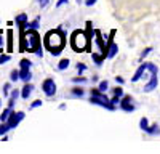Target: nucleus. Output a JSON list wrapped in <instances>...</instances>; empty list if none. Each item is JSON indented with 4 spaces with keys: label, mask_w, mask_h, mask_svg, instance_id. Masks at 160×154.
Masks as SVG:
<instances>
[{
    "label": "nucleus",
    "mask_w": 160,
    "mask_h": 154,
    "mask_svg": "<svg viewBox=\"0 0 160 154\" xmlns=\"http://www.w3.org/2000/svg\"><path fill=\"white\" fill-rule=\"evenodd\" d=\"M15 103H16V100H11V98H8V106H10V108H15Z\"/></svg>",
    "instance_id": "41"
},
{
    "label": "nucleus",
    "mask_w": 160,
    "mask_h": 154,
    "mask_svg": "<svg viewBox=\"0 0 160 154\" xmlns=\"http://www.w3.org/2000/svg\"><path fill=\"white\" fill-rule=\"evenodd\" d=\"M64 44H66V34L62 32L61 28L47 32V35H45V48L50 50V53L53 56L61 55V51L64 48Z\"/></svg>",
    "instance_id": "1"
},
{
    "label": "nucleus",
    "mask_w": 160,
    "mask_h": 154,
    "mask_svg": "<svg viewBox=\"0 0 160 154\" xmlns=\"http://www.w3.org/2000/svg\"><path fill=\"white\" fill-rule=\"evenodd\" d=\"M24 117H26V114H24L22 111H13V112L10 114V117H8L7 124L10 125V128H16V127L19 125V122H21Z\"/></svg>",
    "instance_id": "5"
},
{
    "label": "nucleus",
    "mask_w": 160,
    "mask_h": 154,
    "mask_svg": "<svg viewBox=\"0 0 160 154\" xmlns=\"http://www.w3.org/2000/svg\"><path fill=\"white\" fill-rule=\"evenodd\" d=\"M91 105H96V106H101V108H106L108 111H115L117 109V105H114V103H111V101H108V100H102V98H98V96H90V100H88Z\"/></svg>",
    "instance_id": "3"
},
{
    "label": "nucleus",
    "mask_w": 160,
    "mask_h": 154,
    "mask_svg": "<svg viewBox=\"0 0 160 154\" xmlns=\"http://www.w3.org/2000/svg\"><path fill=\"white\" fill-rule=\"evenodd\" d=\"M19 80V69H13L10 72V82H18Z\"/></svg>",
    "instance_id": "23"
},
{
    "label": "nucleus",
    "mask_w": 160,
    "mask_h": 154,
    "mask_svg": "<svg viewBox=\"0 0 160 154\" xmlns=\"http://www.w3.org/2000/svg\"><path fill=\"white\" fill-rule=\"evenodd\" d=\"M10 130H11V128H10V125H8L7 122H2V124H0V136L7 135Z\"/></svg>",
    "instance_id": "22"
},
{
    "label": "nucleus",
    "mask_w": 160,
    "mask_h": 154,
    "mask_svg": "<svg viewBox=\"0 0 160 154\" xmlns=\"http://www.w3.org/2000/svg\"><path fill=\"white\" fill-rule=\"evenodd\" d=\"M32 92H34V85L31 82H26L24 87L21 88V98L22 100H29V96L32 95Z\"/></svg>",
    "instance_id": "8"
},
{
    "label": "nucleus",
    "mask_w": 160,
    "mask_h": 154,
    "mask_svg": "<svg viewBox=\"0 0 160 154\" xmlns=\"http://www.w3.org/2000/svg\"><path fill=\"white\" fill-rule=\"evenodd\" d=\"M2 90H3V95H5V96H10V90H11V84H10V82H8V84H5Z\"/></svg>",
    "instance_id": "30"
},
{
    "label": "nucleus",
    "mask_w": 160,
    "mask_h": 154,
    "mask_svg": "<svg viewBox=\"0 0 160 154\" xmlns=\"http://www.w3.org/2000/svg\"><path fill=\"white\" fill-rule=\"evenodd\" d=\"M13 112V108H10V106H7L5 109H3V112L0 114V122H7L8 121V117H10V114Z\"/></svg>",
    "instance_id": "17"
},
{
    "label": "nucleus",
    "mask_w": 160,
    "mask_h": 154,
    "mask_svg": "<svg viewBox=\"0 0 160 154\" xmlns=\"http://www.w3.org/2000/svg\"><path fill=\"white\" fill-rule=\"evenodd\" d=\"M31 79H32L31 69H19V80H22L26 84V82H31Z\"/></svg>",
    "instance_id": "11"
},
{
    "label": "nucleus",
    "mask_w": 160,
    "mask_h": 154,
    "mask_svg": "<svg viewBox=\"0 0 160 154\" xmlns=\"http://www.w3.org/2000/svg\"><path fill=\"white\" fill-rule=\"evenodd\" d=\"M72 82H74V84H87V82H88V79H87V77H83L82 74H80L78 77H74Z\"/></svg>",
    "instance_id": "26"
},
{
    "label": "nucleus",
    "mask_w": 160,
    "mask_h": 154,
    "mask_svg": "<svg viewBox=\"0 0 160 154\" xmlns=\"http://www.w3.org/2000/svg\"><path fill=\"white\" fill-rule=\"evenodd\" d=\"M11 59V56L8 53H0V64H7Z\"/></svg>",
    "instance_id": "28"
},
{
    "label": "nucleus",
    "mask_w": 160,
    "mask_h": 154,
    "mask_svg": "<svg viewBox=\"0 0 160 154\" xmlns=\"http://www.w3.org/2000/svg\"><path fill=\"white\" fill-rule=\"evenodd\" d=\"M91 59L96 66H101V64L104 63V59H106V56L102 53H91Z\"/></svg>",
    "instance_id": "15"
},
{
    "label": "nucleus",
    "mask_w": 160,
    "mask_h": 154,
    "mask_svg": "<svg viewBox=\"0 0 160 154\" xmlns=\"http://www.w3.org/2000/svg\"><path fill=\"white\" fill-rule=\"evenodd\" d=\"M95 35H96V38H95V42H96V45H98V48H99V51L101 53L108 58V50H106V42H104V37L101 35V31H95Z\"/></svg>",
    "instance_id": "7"
},
{
    "label": "nucleus",
    "mask_w": 160,
    "mask_h": 154,
    "mask_svg": "<svg viewBox=\"0 0 160 154\" xmlns=\"http://www.w3.org/2000/svg\"><path fill=\"white\" fill-rule=\"evenodd\" d=\"M112 93L118 95V96H123V88L122 87H115V88H112Z\"/></svg>",
    "instance_id": "31"
},
{
    "label": "nucleus",
    "mask_w": 160,
    "mask_h": 154,
    "mask_svg": "<svg viewBox=\"0 0 160 154\" xmlns=\"http://www.w3.org/2000/svg\"><path fill=\"white\" fill-rule=\"evenodd\" d=\"M115 82H117L118 85H123V84H125V79H123V77H120V75H115Z\"/></svg>",
    "instance_id": "36"
},
{
    "label": "nucleus",
    "mask_w": 160,
    "mask_h": 154,
    "mask_svg": "<svg viewBox=\"0 0 160 154\" xmlns=\"http://www.w3.org/2000/svg\"><path fill=\"white\" fill-rule=\"evenodd\" d=\"M38 28H40V16H37L34 21H28L24 24L22 31H26V29H38Z\"/></svg>",
    "instance_id": "14"
},
{
    "label": "nucleus",
    "mask_w": 160,
    "mask_h": 154,
    "mask_svg": "<svg viewBox=\"0 0 160 154\" xmlns=\"http://www.w3.org/2000/svg\"><path fill=\"white\" fill-rule=\"evenodd\" d=\"M71 95L75 96V98H82L85 95V90L80 88V87H74V88H71Z\"/></svg>",
    "instance_id": "18"
},
{
    "label": "nucleus",
    "mask_w": 160,
    "mask_h": 154,
    "mask_svg": "<svg viewBox=\"0 0 160 154\" xmlns=\"http://www.w3.org/2000/svg\"><path fill=\"white\" fill-rule=\"evenodd\" d=\"M7 40H8V44H7V50L11 53V51H13V31H11V29L7 31Z\"/></svg>",
    "instance_id": "19"
},
{
    "label": "nucleus",
    "mask_w": 160,
    "mask_h": 154,
    "mask_svg": "<svg viewBox=\"0 0 160 154\" xmlns=\"http://www.w3.org/2000/svg\"><path fill=\"white\" fill-rule=\"evenodd\" d=\"M77 71H78V74H82V72H85L87 71V66H85V64L83 63H77Z\"/></svg>",
    "instance_id": "32"
},
{
    "label": "nucleus",
    "mask_w": 160,
    "mask_h": 154,
    "mask_svg": "<svg viewBox=\"0 0 160 154\" xmlns=\"http://www.w3.org/2000/svg\"><path fill=\"white\" fill-rule=\"evenodd\" d=\"M80 3H83V0H77V5H80Z\"/></svg>",
    "instance_id": "42"
},
{
    "label": "nucleus",
    "mask_w": 160,
    "mask_h": 154,
    "mask_svg": "<svg viewBox=\"0 0 160 154\" xmlns=\"http://www.w3.org/2000/svg\"><path fill=\"white\" fill-rule=\"evenodd\" d=\"M29 21V18H28V15L26 13H19V15H16V18H15V23H16V26L19 28V31H22V28H24V24Z\"/></svg>",
    "instance_id": "10"
},
{
    "label": "nucleus",
    "mask_w": 160,
    "mask_h": 154,
    "mask_svg": "<svg viewBox=\"0 0 160 154\" xmlns=\"http://www.w3.org/2000/svg\"><path fill=\"white\" fill-rule=\"evenodd\" d=\"M35 55H37L38 58H42V56H43V50H42V47H38V48L35 50Z\"/></svg>",
    "instance_id": "40"
},
{
    "label": "nucleus",
    "mask_w": 160,
    "mask_h": 154,
    "mask_svg": "<svg viewBox=\"0 0 160 154\" xmlns=\"http://www.w3.org/2000/svg\"><path fill=\"white\" fill-rule=\"evenodd\" d=\"M98 88L101 90V92H104V93H106V92L109 90V82H108V80H101V82L98 84Z\"/></svg>",
    "instance_id": "25"
},
{
    "label": "nucleus",
    "mask_w": 160,
    "mask_h": 154,
    "mask_svg": "<svg viewBox=\"0 0 160 154\" xmlns=\"http://www.w3.org/2000/svg\"><path fill=\"white\" fill-rule=\"evenodd\" d=\"M90 44V37L83 31H74L71 37V47L74 51H85Z\"/></svg>",
    "instance_id": "2"
},
{
    "label": "nucleus",
    "mask_w": 160,
    "mask_h": 154,
    "mask_svg": "<svg viewBox=\"0 0 160 154\" xmlns=\"http://www.w3.org/2000/svg\"><path fill=\"white\" fill-rule=\"evenodd\" d=\"M151 75H149V80H148V84L144 85V92L146 93H149V92H152V90H155L157 88V85H158V72H149Z\"/></svg>",
    "instance_id": "6"
},
{
    "label": "nucleus",
    "mask_w": 160,
    "mask_h": 154,
    "mask_svg": "<svg viewBox=\"0 0 160 154\" xmlns=\"http://www.w3.org/2000/svg\"><path fill=\"white\" fill-rule=\"evenodd\" d=\"M19 96H21V90L15 88V90H11V92H10V96H8V98H11V100H18Z\"/></svg>",
    "instance_id": "27"
},
{
    "label": "nucleus",
    "mask_w": 160,
    "mask_h": 154,
    "mask_svg": "<svg viewBox=\"0 0 160 154\" xmlns=\"http://www.w3.org/2000/svg\"><path fill=\"white\" fill-rule=\"evenodd\" d=\"M118 108L122 111H125V112H133V111H135V105H133L131 101H120Z\"/></svg>",
    "instance_id": "12"
},
{
    "label": "nucleus",
    "mask_w": 160,
    "mask_h": 154,
    "mask_svg": "<svg viewBox=\"0 0 160 154\" xmlns=\"http://www.w3.org/2000/svg\"><path fill=\"white\" fill-rule=\"evenodd\" d=\"M38 2V5H40V8H45L48 3H50V0H37Z\"/></svg>",
    "instance_id": "35"
},
{
    "label": "nucleus",
    "mask_w": 160,
    "mask_h": 154,
    "mask_svg": "<svg viewBox=\"0 0 160 154\" xmlns=\"http://www.w3.org/2000/svg\"><path fill=\"white\" fill-rule=\"evenodd\" d=\"M146 71H148V63H141V64H139V68H138L136 72H135V75L131 77V82H138Z\"/></svg>",
    "instance_id": "9"
},
{
    "label": "nucleus",
    "mask_w": 160,
    "mask_h": 154,
    "mask_svg": "<svg viewBox=\"0 0 160 154\" xmlns=\"http://www.w3.org/2000/svg\"><path fill=\"white\" fill-rule=\"evenodd\" d=\"M148 127H149L148 117H141V121H139V128H141L142 132H146V130H148Z\"/></svg>",
    "instance_id": "24"
},
{
    "label": "nucleus",
    "mask_w": 160,
    "mask_h": 154,
    "mask_svg": "<svg viewBox=\"0 0 160 154\" xmlns=\"http://www.w3.org/2000/svg\"><path fill=\"white\" fill-rule=\"evenodd\" d=\"M151 51H152V48H151V47H148V48H146V50L142 51V53H141V58H139V61H142L146 56H148V55L151 53Z\"/></svg>",
    "instance_id": "33"
},
{
    "label": "nucleus",
    "mask_w": 160,
    "mask_h": 154,
    "mask_svg": "<svg viewBox=\"0 0 160 154\" xmlns=\"http://www.w3.org/2000/svg\"><path fill=\"white\" fill-rule=\"evenodd\" d=\"M120 100H122V96H118V95H114V96L111 98V103H114V105H118V103H120Z\"/></svg>",
    "instance_id": "34"
},
{
    "label": "nucleus",
    "mask_w": 160,
    "mask_h": 154,
    "mask_svg": "<svg viewBox=\"0 0 160 154\" xmlns=\"http://www.w3.org/2000/svg\"><path fill=\"white\" fill-rule=\"evenodd\" d=\"M106 50H108V58L111 59V58H114V56L117 55V51H118V45H117L115 42H111L108 47H106Z\"/></svg>",
    "instance_id": "13"
},
{
    "label": "nucleus",
    "mask_w": 160,
    "mask_h": 154,
    "mask_svg": "<svg viewBox=\"0 0 160 154\" xmlns=\"http://www.w3.org/2000/svg\"><path fill=\"white\" fill-rule=\"evenodd\" d=\"M42 100H35V101H32L31 105H29V109H35V108H38V106H42Z\"/></svg>",
    "instance_id": "29"
},
{
    "label": "nucleus",
    "mask_w": 160,
    "mask_h": 154,
    "mask_svg": "<svg viewBox=\"0 0 160 154\" xmlns=\"http://www.w3.org/2000/svg\"><path fill=\"white\" fill-rule=\"evenodd\" d=\"M69 64H71L69 58H62V59L58 63V71H66V69L69 68Z\"/></svg>",
    "instance_id": "20"
},
{
    "label": "nucleus",
    "mask_w": 160,
    "mask_h": 154,
    "mask_svg": "<svg viewBox=\"0 0 160 154\" xmlns=\"http://www.w3.org/2000/svg\"><path fill=\"white\" fill-rule=\"evenodd\" d=\"M68 2H69V0H58V2H56V8H61L62 5H66Z\"/></svg>",
    "instance_id": "39"
},
{
    "label": "nucleus",
    "mask_w": 160,
    "mask_h": 154,
    "mask_svg": "<svg viewBox=\"0 0 160 154\" xmlns=\"http://www.w3.org/2000/svg\"><path fill=\"white\" fill-rule=\"evenodd\" d=\"M32 68V61L28 59V58H22L19 61V69H31Z\"/></svg>",
    "instance_id": "21"
},
{
    "label": "nucleus",
    "mask_w": 160,
    "mask_h": 154,
    "mask_svg": "<svg viewBox=\"0 0 160 154\" xmlns=\"http://www.w3.org/2000/svg\"><path fill=\"white\" fill-rule=\"evenodd\" d=\"M0 106H2V100H0Z\"/></svg>",
    "instance_id": "43"
},
{
    "label": "nucleus",
    "mask_w": 160,
    "mask_h": 154,
    "mask_svg": "<svg viewBox=\"0 0 160 154\" xmlns=\"http://www.w3.org/2000/svg\"><path fill=\"white\" fill-rule=\"evenodd\" d=\"M3 31H0V53H3V37H2Z\"/></svg>",
    "instance_id": "37"
},
{
    "label": "nucleus",
    "mask_w": 160,
    "mask_h": 154,
    "mask_svg": "<svg viewBox=\"0 0 160 154\" xmlns=\"http://www.w3.org/2000/svg\"><path fill=\"white\" fill-rule=\"evenodd\" d=\"M96 2H98V0H83V3H85L87 7H93Z\"/></svg>",
    "instance_id": "38"
},
{
    "label": "nucleus",
    "mask_w": 160,
    "mask_h": 154,
    "mask_svg": "<svg viewBox=\"0 0 160 154\" xmlns=\"http://www.w3.org/2000/svg\"><path fill=\"white\" fill-rule=\"evenodd\" d=\"M146 133H148V135H152V136L160 135V127H158L157 124H152V125H149V127H148V130H146Z\"/></svg>",
    "instance_id": "16"
},
{
    "label": "nucleus",
    "mask_w": 160,
    "mask_h": 154,
    "mask_svg": "<svg viewBox=\"0 0 160 154\" xmlns=\"http://www.w3.org/2000/svg\"><path fill=\"white\" fill-rule=\"evenodd\" d=\"M42 90H43V93H45L48 98L55 96V95H56V84H55V80H53L51 77L45 79V80L42 82Z\"/></svg>",
    "instance_id": "4"
}]
</instances>
